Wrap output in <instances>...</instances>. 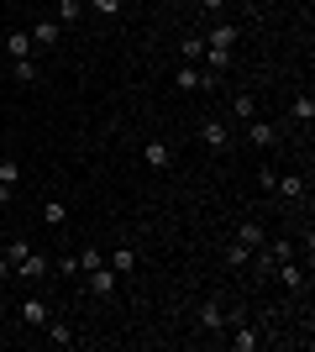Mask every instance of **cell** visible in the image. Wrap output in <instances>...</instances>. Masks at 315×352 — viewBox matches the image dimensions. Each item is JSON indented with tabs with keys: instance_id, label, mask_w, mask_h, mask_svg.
Here are the masks:
<instances>
[{
	"instance_id": "1",
	"label": "cell",
	"mask_w": 315,
	"mask_h": 352,
	"mask_svg": "<svg viewBox=\"0 0 315 352\" xmlns=\"http://www.w3.org/2000/svg\"><path fill=\"white\" fill-rule=\"evenodd\" d=\"M200 137H205L210 153H226V147H231V126H221V121H205V126H200Z\"/></svg>"
},
{
	"instance_id": "2",
	"label": "cell",
	"mask_w": 315,
	"mask_h": 352,
	"mask_svg": "<svg viewBox=\"0 0 315 352\" xmlns=\"http://www.w3.org/2000/svg\"><path fill=\"white\" fill-rule=\"evenodd\" d=\"M142 163H148V168H168V163H174V147H168V142H158V137H152V142L142 147Z\"/></svg>"
},
{
	"instance_id": "3",
	"label": "cell",
	"mask_w": 315,
	"mask_h": 352,
	"mask_svg": "<svg viewBox=\"0 0 315 352\" xmlns=\"http://www.w3.org/2000/svg\"><path fill=\"white\" fill-rule=\"evenodd\" d=\"M247 142H253V147H273V142H279V126H268V121H247Z\"/></svg>"
},
{
	"instance_id": "4",
	"label": "cell",
	"mask_w": 315,
	"mask_h": 352,
	"mask_svg": "<svg viewBox=\"0 0 315 352\" xmlns=\"http://www.w3.org/2000/svg\"><path fill=\"white\" fill-rule=\"evenodd\" d=\"M63 37V27L58 21H53V16H43V21H37V27H32V43H43V47H53Z\"/></svg>"
},
{
	"instance_id": "5",
	"label": "cell",
	"mask_w": 315,
	"mask_h": 352,
	"mask_svg": "<svg viewBox=\"0 0 315 352\" xmlns=\"http://www.w3.org/2000/svg\"><path fill=\"white\" fill-rule=\"evenodd\" d=\"M200 326H205V331H221V326H226L221 300H205V305H200Z\"/></svg>"
},
{
	"instance_id": "6",
	"label": "cell",
	"mask_w": 315,
	"mask_h": 352,
	"mask_svg": "<svg viewBox=\"0 0 315 352\" xmlns=\"http://www.w3.org/2000/svg\"><path fill=\"white\" fill-rule=\"evenodd\" d=\"M16 274H21V279H43V274H47V258H43V252H27V258L16 263Z\"/></svg>"
},
{
	"instance_id": "7",
	"label": "cell",
	"mask_w": 315,
	"mask_h": 352,
	"mask_svg": "<svg viewBox=\"0 0 315 352\" xmlns=\"http://www.w3.org/2000/svg\"><path fill=\"white\" fill-rule=\"evenodd\" d=\"M237 242H242V248H263V221H242V226H237Z\"/></svg>"
},
{
	"instance_id": "8",
	"label": "cell",
	"mask_w": 315,
	"mask_h": 352,
	"mask_svg": "<svg viewBox=\"0 0 315 352\" xmlns=\"http://www.w3.org/2000/svg\"><path fill=\"white\" fill-rule=\"evenodd\" d=\"M32 32H11V37H5V53H11V58H32Z\"/></svg>"
},
{
	"instance_id": "9",
	"label": "cell",
	"mask_w": 315,
	"mask_h": 352,
	"mask_svg": "<svg viewBox=\"0 0 315 352\" xmlns=\"http://www.w3.org/2000/svg\"><path fill=\"white\" fill-rule=\"evenodd\" d=\"M273 190L284 195V200H300V195H305V174H284V179H273Z\"/></svg>"
},
{
	"instance_id": "10",
	"label": "cell",
	"mask_w": 315,
	"mask_h": 352,
	"mask_svg": "<svg viewBox=\"0 0 315 352\" xmlns=\"http://www.w3.org/2000/svg\"><path fill=\"white\" fill-rule=\"evenodd\" d=\"M21 321H27V326H47L53 316H47V305H43V300H21Z\"/></svg>"
},
{
	"instance_id": "11",
	"label": "cell",
	"mask_w": 315,
	"mask_h": 352,
	"mask_svg": "<svg viewBox=\"0 0 315 352\" xmlns=\"http://www.w3.org/2000/svg\"><path fill=\"white\" fill-rule=\"evenodd\" d=\"M90 279H95V294H116V268H110V263L90 268Z\"/></svg>"
},
{
	"instance_id": "12",
	"label": "cell",
	"mask_w": 315,
	"mask_h": 352,
	"mask_svg": "<svg viewBox=\"0 0 315 352\" xmlns=\"http://www.w3.org/2000/svg\"><path fill=\"white\" fill-rule=\"evenodd\" d=\"M63 221H69V206H63V200H47V206H43V226H47V232H58Z\"/></svg>"
},
{
	"instance_id": "13",
	"label": "cell",
	"mask_w": 315,
	"mask_h": 352,
	"mask_svg": "<svg viewBox=\"0 0 315 352\" xmlns=\"http://www.w3.org/2000/svg\"><path fill=\"white\" fill-rule=\"evenodd\" d=\"M273 274H279V284H284V289H300V284H305V274L294 268V258H284V263L273 268Z\"/></svg>"
},
{
	"instance_id": "14",
	"label": "cell",
	"mask_w": 315,
	"mask_h": 352,
	"mask_svg": "<svg viewBox=\"0 0 315 352\" xmlns=\"http://www.w3.org/2000/svg\"><path fill=\"white\" fill-rule=\"evenodd\" d=\"M257 342H263V331H257V326H237V337H231V347H237V352H253Z\"/></svg>"
},
{
	"instance_id": "15",
	"label": "cell",
	"mask_w": 315,
	"mask_h": 352,
	"mask_svg": "<svg viewBox=\"0 0 315 352\" xmlns=\"http://www.w3.org/2000/svg\"><path fill=\"white\" fill-rule=\"evenodd\" d=\"M231 116H237V121H253V116H257V100L247 95V89H242L237 100H231Z\"/></svg>"
},
{
	"instance_id": "16",
	"label": "cell",
	"mask_w": 315,
	"mask_h": 352,
	"mask_svg": "<svg viewBox=\"0 0 315 352\" xmlns=\"http://www.w3.org/2000/svg\"><path fill=\"white\" fill-rule=\"evenodd\" d=\"M79 16H84V6H79V0H58V27H74Z\"/></svg>"
},
{
	"instance_id": "17",
	"label": "cell",
	"mask_w": 315,
	"mask_h": 352,
	"mask_svg": "<svg viewBox=\"0 0 315 352\" xmlns=\"http://www.w3.org/2000/svg\"><path fill=\"white\" fill-rule=\"evenodd\" d=\"M237 37H242V32H237V27H231V21H221V27L210 32L205 43H215V47H231V43H237Z\"/></svg>"
},
{
	"instance_id": "18",
	"label": "cell",
	"mask_w": 315,
	"mask_h": 352,
	"mask_svg": "<svg viewBox=\"0 0 315 352\" xmlns=\"http://www.w3.org/2000/svg\"><path fill=\"white\" fill-rule=\"evenodd\" d=\"M205 58H210V74H221L226 63H231V47H215V43H205Z\"/></svg>"
},
{
	"instance_id": "19",
	"label": "cell",
	"mask_w": 315,
	"mask_h": 352,
	"mask_svg": "<svg viewBox=\"0 0 315 352\" xmlns=\"http://www.w3.org/2000/svg\"><path fill=\"white\" fill-rule=\"evenodd\" d=\"M47 337H53V347H74V331L63 321H47Z\"/></svg>"
},
{
	"instance_id": "20",
	"label": "cell",
	"mask_w": 315,
	"mask_h": 352,
	"mask_svg": "<svg viewBox=\"0 0 315 352\" xmlns=\"http://www.w3.org/2000/svg\"><path fill=\"white\" fill-rule=\"evenodd\" d=\"M226 263H231V268H247V263H253V248L231 242V248H226Z\"/></svg>"
},
{
	"instance_id": "21",
	"label": "cell",
	"mask_w": 315,
	"mask_h": 352,
	"mask_svg": "<svg viewBox=\"0 0 315 352\" xmlns=\"http://www.w3.org/2000/svg\"><path fill=\"white\" fill-rule=\"evenodd\" d=\"M110 268H116V274H132V268H137V252L116 248V252H110Z\"/></svg>"
},
{
	"instance_id": "22",
	"label": "cell",
	"mask_w": 315,
	"mask_h": 352,
	"mask_svg": "<svg viewBox=\"0 0 315 352\" xmlns=\"http://www.w3.org/2000/svg\"><path fill=\"white\" fill-rule=\"evenodd\" d=\"M294 121H305V126L315 121V100L310 95H294Z\"/></svg>"
},
{
	"instance_id": "23",
	"label": "cell",
	"mask_w": 315,
	"mask_h": 352,
	"mask_svg": "<svg viewBox=\"0 0 315 352\" xmlns=\"http://www.w3.org/2000/svg\"><path fill=\"white\" fill-rule=\"evenodd\" d=\"M11 69H16V79H21V85H32V79H37V63H32V58H11Z\"/></svg>"
},
{
	"instance_id": "24",
	"label": "cell",
	"mask_w": 315,
	"mask_h": 352,
	"mask_svg": "<svg viewBox=\"0 0 315 352\" xmlns=\"http://www.w3.org/2000/svg\"><path fill=\"white\" fill-rule=\"evenodd\" d=\"M0 184H11V190H16V184H21V163H11V158L0 163Z\"/></svg>"
},
{
	"instance_id": "25",
	"label": "cell",
	"mask_w": 315,
	"mask_h": 352,
	"mask_svg": "<svg viewBox=\"0 0 315 352\" xmlns=\"http://www.w3.org/2000/svg\"><path fill=\"white\" fill-rule=\"evenodd\" d=\"M179 89H205V74H195V69H179Z\"/></svg>"
},
{
	"instance_id": "26",
	"label": "cell",
	"mask_w": 315,
	"mask_h": 352,
	"mask_svg": "<svg viewBox=\"0 0 315 352\" xmlns=\"http://www.w3.org/2000/svg\"><path fill=\"white\" fill-rule=\"evenodd\" d=\"M105 263V252H79V268H84V274H90V268H100Z\"/></svg>"
},
{
	"instance_id": "27",
	"label": "cell",
	"mask_w": 315,
	"mask_h": 352,
	"mask_svg": "<svg viewBox=\"0 0 315 352\" xmlns=\"http://www.w3.org/2000/svg\"><path fill=\"white\" fill-rule=\"evenodd\" d=\"M121 6H126V0H95V11H100V16H121Z\"/></svg>"
},
{
	"instance_id": "28",
	"label": "cell",
	"mask_w": 315,
	"mask_h": 352,
	"mask_svg": "<svg viewBox=\"0 0 315 352\" xmlns=\"http://www.w3.org/2000/svg\"><path fill=\"white\" fill-rule=\"evenodd\" d=\"M27 252H32V248H27V242H11V248H5V258H11V268H16V263H21V258H27Z\"/></svg>"
},
{
	"instance_id": "29",
	"label": "cell",
	"mask_w": 315,
	"mask_h": 352,
	"mask_svg": "<svg viewBox=\"0 0 315 352\" xmlns=\"http://www.w3.org/2000/svg\"><path fill=\"white\" fill-rule=\"evenodd\" d=\"M5 274H11V258H5V252H0V279H5Z\"/></svg>"
},
{
	"instance_id": "30",
	"label": "cell",
	"mask_w": 315,
	"mask_h": 352,
	"mask_svg": "<svg viewBox=\"0 0 315 352\" xmlns=\"http://www.w3.org/2000/svg\"><path fill=\"white\" fill-rule=\"evenodd\" d=\"M195 6H205V11H215V6H221V0H195Z\"/></svg>"
},
{
	"instance_id": "31",
	"label": "cell",
	"mask_w": 315,
	"mask_h": 352,
	"mask_svg": "<svg viewBox=\"0 0 315 352\" xmlns=\"http://www.w3.org/2000/svg\"><path fill=\"white\" fill-rule=\"evenodd\" d=\"M0 310H5V294H0Z\"/></svg>"
}]
</instances>
